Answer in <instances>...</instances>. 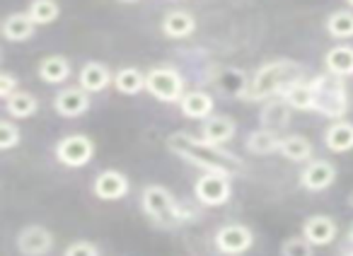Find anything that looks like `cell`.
Wrapping results in <instances>:
<instances>
[{
  "label": "cell",
  "instance_id": "cell-1",
  "mask_svg": "<svg viewBox=\"0 0 353 256\" xmlns=\"http://www.w3.org/2000/svg\"><path fill=\"white\" fill-rule=\"evenodd\" d=\"M167 148H170V153L182 158L184 162L194 164L201 172L237 177L242 172V167H245V162L232 150H228L225 145L208 143L206 138H196V136L187 134V131H176V134L167 136Z\"/></svg>",
  "mask_w": 353,
  "mask_h": 256
},
{
  "label": "cell",
  "instance_id": "cell-2",
  "mask_svg": "<svg viewBox=\"0 0 353 256\" xmlns=\"http://www.w3.org/2000/svg\"><path fill=\"white\" fill-rule=\"evenodd\" d=\"M303 65L298 61L279 58L264 63L252 75L250 89H247V102H269L274 97H283L285 89L303 80Z\"/></svg>",
  "mask_w": 353,
  "mask_h": 256
},
{
  "label": "cell",
  "instance_id": "cell-3",
  "mask_svg": "<svg viewBox=\"0 0 353 256\" xmlns=\"http://www.w3.org/2000/svg\"><path fill=\"white\" fill-rule=\"evenodd\" d=\"M141 208L157 227H182L194 217L189 208L176 201L174 193L162 184H148L141 191Z\"/></svg>",
  "mask_w": 353,
  "mask_h": 256
},
{
  "label": "cell",
  "instance_id": "cell-4",
  "mask_svg": "<svg viewBox=\"0 0 353 256\" xmlns=\"http://www.w3.org/2000/svg\"><path fill=\"white\" fill-rule=\"evenodd\" d=\"M310 80H312L314 99H317L314 111L332 118V121L346 118L348 109H351V94H348L346 80L336 78V75H332V73L314 75V78H310Z\"/></svg>",
  "mask_w": 353,
  "mask_h": 256
},
{
  "label": "cell",
  "instance_id": "cell-5",
  "mask_svg": "<svg viewBox=\"0 0 353 256\" xmlns=\"http://www.w3.org/2000/svg\"><path fill=\"white\" fill-rule=\"evenodd\" d=\"M145 92L157 102L179 104L187 89H184L182 73L174 65H155L145 73Z\"/></svg>",
  "mask_w": 353,
  "mask_h": 256
},
{
  "label": "cell",
  "instance_id": "cell-6",
  "mask_svg": "<svg viewBox=\"0 0 353 256\" xmlns=\"http://www.w3.org/2000/svg\"><path fill=\"white\" fill-rule=\"evenodd\" d=\"M54 155L63 167L80 169L92 162L94 158V140L85 134H70L61 138L54 148Z\"/></svg>",
  "mask_w": 353,
  "mask_h": 256
},
{
  "label": "cell",
  "instance_id": "cell-7",
  "mask_svg": "<svg viewBox=\"0 0 353 256\" xmlns=\"http://www.w3.org/2000/svg\"><path fill=\"white\" fill-rule=\"evenodd\" d=\"M194 196L206 208L225 206L232 198V177L203 172L201 177L196 179V184H194Z\"/></svg>",
  "mask_w": 353,
  "mask_h": 256
},
{
  "label": "cell",
  "instance_id": "cell-8",
  "mask_svg": "<svg viewBox=\"0 0 353 256\" xmlns=\"http://www.w3.org/2000/svg\"><path fill=\"white\" fill-rule=\"evenodd\" d=\"M213 246L223 256H242L254 246V232L242 222H228L216 230Z\"/></svg>",
  "mask_w": 353,
  "mask_h": 256
},
{
  "label": "cell",
  "instance_id": "cell-9",
  "mask_svg": "<svg viewBox=\"0 0 353 256\" xmlns=\"http://www.w3.org/2000/svg\"><path fill=\"white\" fill-rule=\"evenodd\" d=\"M298 182L303 186V191L307 193H322L327 189L334 186L336 182V164L329 160H310L305 162V167L300 169Z\"/></svg>",
  "mask_w": 353,
  "mask_h": 256
},
{
  "label": "cell",
  "instance_id": "cell-10",
  "mask_svg": "<svg viewBox=\"0 0 353 256\" xmlns=\"http://www.w3.org/2000/svg\"><path fill=\"white\" fill-rule=\"evenodd\" d=\"M15 246L22 256H46L54 249V232L44 225H25L17 232Z\"/></svg>",
  "mask_w": 353,
  "mask_h": 256
},
{
  "label": "cell",
  "instance_id": "cell-11",
  "mask_svg": "<svg viewBox=\"0 0 353 256\" xmlns=\"http://www.w3.org/2000/svg\"><path fill=\"white\" fill-rule=\"evenodd\" d=\"M90 107H92V97H90L88 89H83L80 85L59 89L54 97V111L63 118L83 116V114L90 111Z\"/></svg>",
  "mask_w": 353,
  "mask_h": 256
},
{
  "label": "cell",
  "instance_id": "cell-12",
  "mask_svg": "<svg viewBox=\"0 0 353 256\" xmlns=\"http://www.w3.org/2000/svg\"><path fill=\"white\" fill-rule=\"evenodd\" d=\"M128 191H131V182L119 169H102L92 182V193L99 201H107V203L121 201V198L128 196Z\"/></svg>",
  "mask_w": 353,
  "mask_h": 256
},
{
  "label": "cell",
  "instance_id": "cell-13",
  "mask_svg": "<svg viewBox=\"0 0 353 256\" xmlns=\"http://www.w3.org/2000/svg\"><path fill=\"white\" fill-rule=\"evenodd\" d=\"M303 237L312 246H327L339 237V225L334 217L329 215H310L303 222Z\"/></svg>",
  "mask_w": 353,
  "mask_h": 256
},
{
  "label": "cell",
  "instance_id": "cell-14",
  "mask_svg": "<svg viewBox=\"0 0 353 256\" xmlns=\"http://www.w3.org/2000/svg\"><path fill=\"white\" fill-rule=\"evenodd\" d=\"M78 85L83 89H88L90 94H99L109 85H114V73L102 61H88L78 73Z\"/></svg>",
  "mask_w": 353,
  "mask_h": 256
},
{
  "label": "cell",
  "instance_id": "cell-15",
  "mask_svg": "<svg viewBox=\"0 0 353 256\" xmlns=\"http://www.w3.org/2000/svg\"><path fill=\"white\" fill-rule=\"evenodd\" d=\"M213 109H216V99L206 89H189L182 97V102H179L182 116L192 118V121H206V118H211Z\"/></svg>",
  "mask_w": 353,
  "mask_h": 256
},
{
  "label": "cell",
  "instance_id": "cell-16",
  "mask_svg": "<svg viewBox=\"0 0 353 256\" xmlns=\"http://www.w3.org/2000/svg\"><path fill=\"white\" fill-rule=\"evenodd\" d=\"M211 83L221 89L225 97H247V89H250L252 80L247 78L245 70L240 68H218L216 73L211 75Z\"/></svg>",
  "mask_w": 353,
  "mask_h": 256
},
{
  "label": "cell",
  "instance_id": "cell-17",
  "mask_svg": "<svg viewBox=\"0 0 353 256\" xmlns=\"http://www.w3.org/2000/svg\"><path fill=\"white\" fill-rule=\"evenodd\" d=\"M290 104L283 97H274L269 102H264V109L259 111V123L266 131L274 134H283L285 128L290 126Z\"/></svg>",
  "mask_w": 353,
  "mask_h": 256
},
{
  "label": "cell",
  "instance_id": "cell-18",
  "mask_svg": "<svg viewBox=\"0 0 353 256\" xmlns=\"http://www.w3.org/2000/svg\"><path fill=\"white\" fill-rule=\"evenodd\" d=\"M160 30L167 39H176V41L189 39L196 32V17L189 10H170L162 17Z\"/></svg>",
  "mask_w": 353,
  "mask_h": 256
},
{
  "label": "cell",
  "instance_id": "cell-19",
  "mask_svg": "<svg viewBox=\"0 0 353 256\" xmlns=\"http://www.w3.org/2000/svg\"><path fill=\"white\" fill-rule=\"evenodd\" d=\"M237 134L235 118L225 116V114H213L211 118L201 123V138H206L208 143L216 145H228Z\"/></svg>",
  "mask_w": 353,
  "mask_h": 256
},
{
  "label": "cell",
  "instance_id": "cell-20",
  "mask_svg": "<svg viewBox=\"0 0 353 256\" xmlns=\"http://www.w3.org/2000/svg\"><path fill=\"white\" fill-rule=\"evenodd\" d=\"M37 34V25L30 17V12H10V15L3 20V36L6 41H12V44H20V41H27Z\"/></svg>",
  "mask_w": 353,
  "mask_h": 256
},
{
  "label": "cell",
  "instance_id": "cell-21",
  "mask_svg": "<svg viewBox=\"0 0 353 256\" xmlns=\"http://www.w3.org/2000/svg\"><path fill=\"white\" fill-rule=\"evenodd\" d=\"M324 145H327V150L334 155L351 153L353 150V123L346 121V118L334 121L332 126L324 131Z\"/></svg>",
  "mask_w": 353,
  "mask_h": 256
},
{
  "label": "cell",
  "instance_id": "cell-22",
  "mask_svg": "<svg viewBox=\"0 0 353 256\" xmlns=\"http://www.w3.org/2000/svg\"><path fill=\"white\" fill-rule=\"evenodd\" d=\"M324 73H332L336 78H353V46L339 44L327 51L324 56Z\"/></svg>",
  "mask_w": 353,
  "mask_h": 256
},
{
  "label": "cell",
  "instance_id": "cell-23",
  "mask_svg": "<svg viewBox=\"0 0 353 256\" xmlns=\"http://www.w3.org/2000/svg\"><path fill=\"white\" fill-rule=\"evenodd\" d=\"M279 155H283L290 162H310L314 155V145L310 143V138H305V136H300V134L281 136Z\"/></svg>",
  "mask_w": 353,
  "mask_h": 256
},
{
  "label": "cell",
  "instance_id": "cell-24",
  "mask_svg": "<svg viewBox=\"0 0 353 256\" xmlns=\"http://www.w3.org/2000/svg\"><path fill=\"white\" fill-rule=\"evenodd\" d=\"M283 99L290 104V109L295 111H314L317 107V99H314V87H312V80H298L295 85H290L285 89Z\"/></svg>",
  "mask_w": 353,
  "mask_h": 256
},
{
  "label": "cell",
  "instance_id": "cell-25",
  "mask_svg": "<svg viewBox=\"0 0 353 256\" xmlns=\"http://www.w3.org/2000/svg\"><path fill=\"white\" fill-rule=\"evenodd\" d=\"M73 68H70L68 58L65 56H46L44 61L37 68V75L44 80L46 85H61L70 78Z\"/></svg>",
  "mask_w": 353,
  "mask_h": 256
},
{
  "label": "cell",
  "instance_id": "cell-26",
  "mask_svg": "<svg viewBox=\"0 0 353 256\" xmlns=\"http://www.w3.org/2000/svg\"><path fill=\"white\" fill-rule=\"evenodd\" d=\"M114 89L123 97H136L145 89V73H141L133 65H126V68H119L114 73Z\"/></svg>",
  "mask_w": 353,
  "mask_h": 256
},
{
  "label": "cell",
  "instance_id": "cell-27",
  "mask_svg": "<svg viewBox=\"0 0 353 256\" xmlns=\"http://www.w3.org/2000/svg\"><path fill=\"white\" fill-rule=\"evenodd\" d=\"M39 111V102L32 92H25V89H17L12 97L6 99V114L15 121H22V118H32Z\"/></svg>",
  "mask_w": 353,
  "mask_h": 256
},
{
  "label": "cell",
  "instance_id": "cell-28",
  "mask_svg": "<svg viewBox=\"0 0 353 256\" xmlns=\"http://www.w3.org/2000/svg\"><path fill=\"white\" fill-rule=\"evenodd\" d=\"M324 30L332 39L348 41L353 39V10L351 8H341V10L329 12L327 22H324Z\"/></svg>",
  "mask_w": 353,
  "mask_h": 256
},
{
  "label": "cell",
  "instance_id": "cell-29",
  "mask_svg": "<svg viewBox=\"0 0 353 256\" xmlns=\"http://www.w3.org/2000/svg\"><path fill=\"white\" fill-rule=\"evenodd\" d=\"M279 143H281V136L274 134V131H266V128H256L247 136V150L252 155H274L279 153Z\"/></svg>",
  "mask_w": 353,
  "mask_h": 256
},
{
  "label": "cell",
  "instance_id": "cell-30",
  "mask_svg": "<svg viewBox=\"0 0 353 256\" xmlns=\"http://www.w3.org/2000/svg\"><path fill=\"white\" fill-rule=\"evenodd\" d=\"M27 12H30V17L34 20L37 27H46L59 20L61 8L56 0H32L30 6H27Z\"/></svg>",
  "mask_w": 353,
  "mask_h": 256
},
{
  "label": "cell",
  "instance_id": "cell-31",
  "mask_svg": "<svg viewBox=\"0 0 353 256\" xmlns=\"http://www.w3.org/2000/svg\"><path fill=\"white\" fill-rule=\"evenodd\" d=\"M22 140V134H20V126L15 123V118H3L0 121V150H12L17 143Z\"/></svg>",
  "mask_w": 353,
  "mask_h": 256
},
{
  "label": "cell",
  "instance_id": "cell-32",
  "mask_svg": "<svg viewBox=\"0 0 353 256\" xmlns=\"http://www.w3.org/2000/svg\"><path fill=\"white\" fill-rule=\"evenodd\" d=\"M314 246L305 239L303 235L300 237H288V239L281 244V256H312Z\"/></svg>",
  "mask_w": 353,
  "mask_h": 256
},
{
  "label": "cell",
  "instance_id": "cell-33",
  "mask_svg": "<svg viewBox=\"0 0 353 256\" xmlns=\"http://www.w3.org/2000/svg\"><path fill=\"white\" fill-rule=\"evenodd\" d=\"M63 256H99V249H97V244H94V242L75 239L63 249Z\"/></svg>",
  "mask_w": 353,
  "mask_h": 256
},
{
  "label": "cell",
  "instance_id": "cell-34",
  "mask_svg": "<svg viewBox=\"0 0 353 256\" xmlns=\"http://www.w3.org/2000/svg\"><path fill=\"white\" fill-rule=\"evenodd\" d=\"M17 89H20V78L15 73H10V70H3L0 73V97L3 99L12 97Z\"/></svg>",
  "mask_w": 353,
  "mask_h": 256
},
{
  "label": "cell",
  "instance_id": "cell-35",
  "mask_svg": "<svg viewBox=\"0 0 353 256\" xmlns=\"http://www.w3.org/2000/svg\"><path fill=\"white\" fill-rule=\"evenodd\" d=\"M346 244L353 246V222L348 225V232H346Z\"/></svg>",
  "mask_w": 353,
  "mask_h": 256
},
{
  "label": "cell",
  "instance_id": "cell-36",
  "mask_svg": "<svg viewBox=\"0 0 353 256\" xmlns=\"http://www.w3.org/2000/svg\"><path fill=\"white\" fill-rule=\"evenodd\" d=\"M119 3H126L128 6V3H141V0H119Z\"/></svg>",
  "mask_w": 353,
  "mask_h": 256
},
{
  "label": "cell",
  "instance_id": "cell-37",
  "mask_svg": "<svg viewBox=\"0 0 353 256\" xmlns=\"http://www.w3.org/2000/svg\"><path fill=\"white\" fill-rule=\"evenodd\" d=\"M343 256H353V246H348V251H346Z\"/></svg>",
  "mask_w": 353,
  "mask_h": 256
},
{
  "label": "cell",
  "instance_id": "cell-38",
  "mask_svg": "<svg viewBox=\"0 0 353 256\" xmlns=\"http://www.w3.org/2000/svg\"><path fill=\"white\" fill-rule=\"evenodd\" d=\"M346 6H348V8H351V10H353V0H346Z\"/></svg>",
  "mask_w": 353,
  "mask_h": 256
},
{
  "label": "cell",
  "instance_id": "cell-39",
  "mask_svg": "<svg viewBox=\"0 0 353 256\" xmlns=\"http://www.w3.org/2000/svg\"><path fill=\"white\" fill-rule=\"evenodd\" d=\"M172 3H179V0H172Z\"/></svg>",
  "mask_w": 353,
  "mask_h": 256
}]
</instances>
